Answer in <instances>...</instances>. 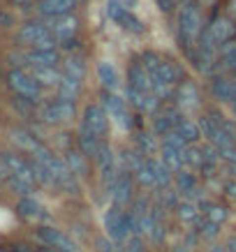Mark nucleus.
<instances>
[{
	"label": "nucleus",
	"mask_w": 236,
	"mask_h": 252,
	"mask_svg": "<svg viewBox=\"0 0 236 252\" xmlns=\"http://www.w3.org/2000/svg\"><path fill=\"white\" fill-rule=\"evenodd\" d=\"M162 160L171 171H181L183 164H188L185 160V153L183 151H176V148H169V146H162Z\"/></svg>",
	"instance_id": "26"
},
{
	"label": "nucleus",
	"mask_w": 236,
	"mask_h": 252,
	"mask_svg": "<svg viewBox=\"0 0 236 252\" xmlns=\"http://www.w3.org/2000/svg\"><path fill=\"white\" fill-rule=\"evenodd\" d=\"M46 26H49V31H51V35L56 37L58 44L65 42V39L76 37V32H79V19L72 16V14H63V16H54V19H46Z\"/></svg>",
	"instance_id": "11"
},
{
	"label": "nucleus",
	"mask_w": 236,
	"mask_h": 252,
	"mask_svg": "<svg viewBox=\"0 0 236 252\" xmlns=\"http://www.w3.org/2000/svg\"><path fill=\"white\" fill-rule=\"evenodd\" d=\"M31 74L37 79L42 86H56V88H58L61 77H63L56 67H39V65H31Z\"/></svg>",
	"instance_id": "24"
},
{
	"label": "nucleus",
	"mask_w": 236,
	"mask_h": 252,
	"mask_svg": "<svg viewBox=\"0 0 236 252\" xmlns=\"http://www.w3.org/2000/svg\"><path fill=\"white\" fill-rule=\"evenodd\" d=\"M174 97H176V104H178L181 111H192V109L199 107V91L192 81H185V79H183L181 84L176 86Z\"/></svg>",
	"instance_id": "15"
},
{
	"label": "nucleus",
	"mask_w": 236,
	"mask_h": 252,
	"mask_svg": "<svg viewBox=\"0 0 236 252\" xmlns=\"http://www.w3.org/2000/svg\"><path fill=\"white\" fill-rule=\"evenodd\" d=\"M132 176H135L132 171H128V169H121V171L116 174L111 188H109V192H111V199H114V204H118V206H128L130 201H132V190H135Z\"/></svg>",
	"instance_id": "12"
},
{
	"label": "nucleus",
	"mask_w": 236,
	"mask_h": 252,
	"mask_svg": "<svg viewBox=\"0 0 236 252\" xmlns=\"http://www.w3.org/2000/svg\"><path fill=\"white\" fill-rule=\"evenodd\" d=\"M19 42H23L31 49H54L58 42L51 35L49 26L42 21H26L19 31Z\"/></svg>",
	"instance_id": "2"
},
{
	"label": "nucleus",
	"mask_w": 236,
	"mask_h": 252,
	"mask_svg": "<svg viewBox=\"0 0 236 252\" xmlns=\"http://www.w3.org/2000/svg\"><path fill=\"white\" fill-rule=\"evenodd\" d=\"M185 116H183L181 109H165V111H160V114L155 116V123H153V130H155V134L158 137H165L167 132L176 130V125L183 121Z\"/></svg>",
	"instance_id": "16"
},
{
	"label": "nucleus",
	"mask_w": 236,
	"mask_h": 252,
	"mask_svg": "<svg viewBox=\"0 0 236 252\" xmlns=\"http://www.w3.org/2000/svg\"><path fill=\"white\" fill-rule=\"evenodd\" d=\"M178 2H181V5H188V2H192V0H178Z\"/></svg>",
	"instance_id": "50"
},
{
	"label": "nucleus",
	"mask_w": 236,
	"mask_h": 252,
	"mask_svg": "<svg viewBox=\"0 0 236 252\" xmlns=\"http://www.w3.org/2000/svg\"><path fill=\"white\" fill-rule=\"evenodd\" d=\"M218 56H220V72H236V37L229 39V42H225V44H220V51H218Z\"/></svg>",
	"instance_id": "21"
},
{
	"label": "nucleus",
	"mask_w": 236,
	"mask_h": 252,
	"mask_svg": "<svg viewBox=\"0 0 236 252\" xmlns=\"http://www.w3.org/2000/svg\"><path fill=\"white\" fill-rule=\"evenodd\" d=\"M81 0H37V14L42 19H54V16H63V14H72L79 7Z\"/></svg>",
	"instance_id": "14"
},
{
	"label": "nucleus",
	"mask_w": 236,
	"mask_h": 252,
	"mask_svg": "<svg viewBox=\"0 0 236 252\" xmlns=\"http://www.w3.org/2000/svg\"><path fill=\"white\" fill-rule=\"evenodd\" d=\"M16 211H19V215H21V218H26V220H42V218H46L44 208L39 206L37 201H35V199H31V197H23L21 201H19Z\"/></svg>",
	"instance_id": "25"
},
{
	"label": "nucleus",
	"mask_w": 236,
	"mask_h": 252,
	"mask_svg": "<svg viewBox=\"0 0 236 252\" xmlns=\"http://www.w3.org/2000/svg\"><path fill=\"white\" fill-rule=\"evenodd\" d=\"M42 252H61V250H54V248H44Z\"/></svg>",
	"instance_id": "48"
},
{
	"label": "nucleus",
	"mask_w": 236,
	"mask_h": 252,
	"mask_svg": "<svg viewBox=\"0 0 236 252\" xmlns=\"http://www.w3.org/2000/svg\"><path fill=\"white\" fill-rule=\"evenodd\" d=\"M208 252H229V250H227V245H213Z\"/></svg>",
	"instance_id": "46"
},
{
	"label": "nucleus",
	"mask_w": 236,
	"mask_h": 252,
	"mask_svg": "<svg viewBox=\"0 0 236 252\" xmlns=\"http://www.w3.org/2000/svg\"><path fill=\"white\" fill-rule=\"evenodd\" d=\"M227 250H229V252H236V236H232V238L227 241Z\"/></svg>",
	"instance_id": "45"
},
{
	"label": "nucleus",
	"mask_w": 236,
	"mask_h": 252,
	"mask_svg": "<svg viewBox=\"0 0 236 252\" xmlns=\"http://www.w3.org/2000/svg\"><path fill=\"white\" fill-rule=\"evenodd\" d=\"M123 252H144V245H141V238L132 236L128 241V248H123Z\"/></svg>",
	"instance_id": "40"
},
{
	"label": "nucleus",
	"mask_w": 236,
	"mask_h": 252,
	"mask_svg": "<svg viewBox=\"0 0 236 252\" xmlns=\"http://www.w3.org/2000/svg\"><path fill=\"white\" fill-rule=\"evenodd\" d=\"M7 86L14 91V95H21L33 102L42 99V84L26 69H12L7 74Z\"/></svg>",
	"instance_id": "5"
},
{
	"label": "nucleus",
	"mask_w": 236,
	"mask_h": 252,
	"mask_svg": "<svg viewBox=\"0 0 236 252\" xmlns=\"http://www.w3.org/2000/svg\"><path fill=\"white\" fill-rule=\"evenodd\" d=\"M148 167L153 171V178H155V188H167L171 183V169L165 164V160H155V158H146Z\"/></svg>",
	"instance_id": "22"
},
{
	"label": "nucleus",
	"mask_w": 236,
	"mask_h": 252,
	"mask_svg": "<svg viewBox=\"0 0 236 252\" xmlns=\"http://www.w3.org/2000/svg\"><path fill=\"white\" fill-rule=\"evenodd\" d=\"M137 148H139V153H141V155L151 158V155H155V151H158V141H155V137H153V134L141 132V134L137 137Z\"/></svg>",
	"instance_id": "33"
},
{
	"label": "nucleus",
	"mask_w": 236,
	"mask_h": 252,
	"mask_svg": "<svg viewBox=\"0 0 236 252\" xmlns=\"http://www.w3.org/2000/svg\"><path fill=\"white\" fill-rule=\"evenodd\" d=\"M162 146H169V148H176V151H183V153H185L190 144H188V141H185V139H183L176 130H171V132H167V134L162 137Z\"/></svg>",
	"instance_id": "35"
},
{
	"label": "nucleus",
	"mask_w": 236,
	"mask_h": 252,
	"mask_svg": "<svg viewBox=\"0 0 236 252\" xmlns=\"http://www.w3.org/2000/svg\"><path fill=\"white\" fill-rule=\"evenodd\" d=\"M225 14L232 16L236 21V0H227V5H225Z\"/></svg>",
	"instance_id": "42"
},
{
	"label": "nucleus",
	"mask_w": 236,
	"mask_h": 252,
	"mask_svg": "<svg viewBox=\"0 0 236 252\" xmlns=\"http://www.w3.org/2000/svg\"><path fill=\"white\" fill-rule=\"evenodd\" d=\"M26 56V65H39V67H56L61 63V54L54 49H31Z\"/></svg>",
	"instance_id": "17"
},
{
	"label": "nucleus",
	"mask_w": 236,
	"mask_h": 252,
	"mask_svg": "<svg viewBox=\"0 0 236 252\" xmlns=\"http://www.w3.org/2000/svg\"><path fill=\"white\" fill-rule=\"evenodd\" d=\"M176 211H178V218H181L183 222H195L197 220V208H195L192 201H183V204H178Z\"/></svg>",
	"instance_id": "36"
},
{
	"label": "nucleus",
	"mask_w": 236,
	"mask_h": 252,
	"mask_svg": "<svg viewBox=\"0 0 236 252\" xmlns=\"http://www.w3.org/2000/svg\"><path fill=\"white\" fill-rule=\"evenodd\" d=\"M197 2L202 5V7H215V5H218L220 0H197Z\"/></svg>",
	"instance_id": "44"
},
{
	"label": "nucleus",
	"mask_w": 236,
	"mask_h": 252,
	"mask_svg": "<svg viewBox=\"0 0 236 252\" xmlns=\"http://www.w3.org/2000/svg\"><path fill=\"white\" fill-rule=\"evenodd\" d=\"M12 139H14V144H19L21 148H26V151H31V153H35L39 146V141L35 137H33L31 132H23V130H14L12 132Z\"/></svg>",
	"instance_id": "32"
},
{
	"label": "nucleus",
	"mask_w": 236,
	"mask_h": 252,
	"mask_svg": "<svg viewBox=\"0 0 236 252\" xmlns=\"http://www.w3.org/2000/svg\"><path fill=\"white\" fill-rule=\"evenodd\" d=\"M176 132L181 134L188 144H197L199 141V137H202V130H199V123H192V121H188V118H183L178 125H176Z\"/></svg>",
	"instance_id": "27"
},
{
	"label": "nucleus",
	"mask_w": 236,
	"mask_h": 252,
	"mask_svg": "<svg viewBox=\"0 0 236 252\" xmlns=\"http://www.w3.org/2000/svg\"><path fill=\"white\" fill-rule=\"evenodd\" d=\"M204 19H202V9H199V2H188V5H181V12H178V23H176V37H178V46L181 51L188 58H192L195 49H197V39L204 31Z\"/></svg>",
	"instance_id": "1"
},
{
	"label": "nucleus",
	"mask_w": 236,
	"mask_h": 252,
	"mask_svg": "<svg viewBox=\"0 0 236 252\" xmlns=\"http://www.w3.org/2000/svg\"><path fill=\"white\" fill-rule=\"evenodd\" d=\"M81 86H84V81H81V79L69 77V74H63L61 84H58V93H61V97L72 99V102H74V99L81 95Z\"/></svg>",
	"instance_id": "23"
},
{
	"label": "nucleus",
	"mask_w": 236,
	"mask_h": 252,
	"mask_svg": "<svg viewBox=\"0 0 236 252\" xmlns=\"http://www.w3.org/2000/svg\"><path fill=\"white\" fill-rule=\"evenodd\" d=\"M107 125H109V114L102 104H88L84 109V121H81V130L91 132L95 137H104L107 134Z\"/></svg>",
	"instance_id": "7"
},
{
	"label": "nucleus",
	"mask_w": 236,
	"mask_h": 252,
	"mask_svg": "<svg viewBox=\"0 0 236 252\" xmlns=\"http://www.w3.org/2000/svg\"><path fill=\"white\" fill-rule=\"evenodd\" d=\"M14 2H19V5H23V2H31V0H14Z\"/></svg>",
	"instance_id": "49"
},
{
	"label": "nucleus",
	"mask_w": 236,
	"mask_h": 252,
	"mask_svg": "<svg viewBox=\"0 0 236 252\" xmlns=\"http://www.w3.org/2000/svg\"><path fill=\"white\" fill-rule=\"evenodd\" d=\"M104 224H107L109 236L114 238L116 243L125 241V238L132 234V220H130V213H125L123 206H118V204H114V206L107 211V215H104Z\"/></svg>",
	"instance_id": "6"
},
{
	"label": "nucleus",
	"mask_w": 236,
	"mask_h": 252,
	"mask_svg": "<svg viewBox=\"0 0 236 252\" xmlns=\"http://www.w3.org/2000/svg\"><path fill=\"white\" fill-rule=\"evenodd\" d=\"M102 107L107 109L109 118H116V121H118V125H121L123 130H130V127H132L128 107H125V99H123L121 95H116V91L102 93Z\"/></svg>",
	"instance_id": "9"
},
{
	"label": "nucleus",
	"mask_w": 236,
	"mask_h": 252,
	"mask_svg": "<svg viewBox=\"0 0 236 252\" xmlns=\"http://www.w3.org/2000/svg\"><path fill=\"white\" fill-rule=\"evenodd\" d=\"M135 176H137V181L141 188H155V178H153V171H151V167H148V162H144V167L139 169Z\"/></svg>",
	"instance_id": "37"
},
{
	"label": "nucleus",
	"mask_w": 236,
	"mask_h": 252,
	"mask_svg": "<svg viewBox=\"0 0 236 252\" xmlns=\"http://www.w3.org/2000/svg\"><path fill=\"white\" fill-rule=\"evenodd\" d=\"M86 158L88 155H84L81 151H67V167L72 169V174L74 176H86V169H88V164H86Z\"/></svg>",
	"instance_id": "29"
},
{
	"label": "nucleus",
	"mask_w": 236,
	"mask_h": 252,
	"mask_svg": "<svg viewBox=\"0 0 236 252\" xmlns=\"http://www.w3.org/2000/svg\"><path fill=\"white\" fill-rule=\"evenodd\" d=\"M199 234H202L204 238H215L218 234H220V224L206 218V220L202 222V224H199Z\"/></svg>",
	"instance_id": "38"
},
{
	"label": "nucleus",
	"mask_w": 236,
	"mask_h": 252,
	"mask_svg": "<svg viewBox=\"0 0 236 252\" xmlns=\"http://www.w3.org/2000/svg\"><path fill=\"white\" fill-rule=\"evenodd\" d=\"M148 74H151V81H165V84L178 86L183 79H185V69H183L178 63L171 61V58H165V56H162L160 63H158Z\"/></svg>",
	"instance_id": "8"
},
{
	"label": "nucleus",
	"mask_w": 236,
	"mask_h": 252,
	"mask_svg": "<svg viewBox=\"0 0 236 252\" xmlns=\"http://www.w3.org/2000/svg\"><path fill=\"white\" fill-rule=\"evenodd\" d=\"M227 194L232 199H236V181H232V183H227Z\"/></svg>",
	"instance_id": "43"
},
{
	"label": "nucleus",
	"mask_w": 236,
	"mask_h": 252,
	"mask_svg": "<svg viewBox=\"0 0 236 252\" xmlns=\"http://www.w3.org/2000/svg\"><path fill=\"white\" fill-rule=\"evenodd\" d=\"M107 14L123 31L132 32V35H144L146 32V23L135 12H130V7H125L123 0H107Z\"/></svg>",
	"instance_id": "3"
},
{
	"label": "nucleus",
	"mask_w": 236,
	"mask_h": 252,
	"mask_svg": "<svg viewBox=\"0 0 236 252\" xmlns=\"http://www.w3.org/2000/svg\"><path fill=\"white\" fill-rule=\"evenodd\" d=\"M63 74H69V77H76L84 81L86 79V65L84 61L79 58V56H69L67 61H65V65H63Z\"/></svg>",
	"instance_id": "31"
},
{
	"label": "nucleus",
	"mask_w": 236,
	"mask_h": 252,
	"mask_svg": "<svg viewBox=\"0 0 236 252\" xmlns=\"http://www.w3.org/2000/svg\"><path fill=\"white\" fill-rule=\"evenodd\" d=\"M206 31L213 35L218 44H225V42L236 37V21L227 14H213L206 21Z\"/></svg>",
	"instance_id": "10"
},
{
	"label": "nucleus",
	"mask_w": 236,
	"mask_h": 252,
	"mask_svg": "<svg viewBox=\"0 0 236 252\" xmlns=\"http://www.w3.org/2000/svg\"><path fill=\"white\" fill-rule=\"evenodd\" d=\"M176 185H178V190L185 194V197H195L199 192V188H197V178L192 174H188V171H181L178 174V178H176Z\"/></svg>",
	"instance_id": "30"
},
{
	"label": "nucleus",
	"mask_w": 236,
	"mask_h": 252,
	"mask_svg": "<svg viewBox=\"0 0 236 252\" xmlns=\"http://www.w3.org/2000/svg\"><path fill=\"white\" fill-rule=\"evenodd\" d=\"M128 88L137 91H151V74L141 65V61H132L128 67Z\"/></svg>",
	"instance_id": "18"
},
{
	"label": "nucleus",
	"mask_w": 236,
	"mask_h": 252,
	"mask_svg": "<svg viewBox=\"0 0 236 252\" xmlns=\"http://www.w3.org/2000/svg\"><path fill=\"white\" fill-rule=\"evenodd\" d=\"M98 79L104 91H116V88H118V72H116L114 63L100 61L98 63Z\"/></svg>",
	"instance_id": "20"
},
{
	"label": "nucleus",
	"mask_w": 236,
	"mask_h": 252,
	"mask_svg": "<svg viewBox=\"0 0 236 252\" xmlns=\"http://www.w3.org/2000/svg\"><path fill=\"white\" fill-rule=\"evenodd\" d=\"M74 116H76L74 102L61 97V95L56 99L44 102V104L39 107V118H42L46 125H63V123H69Z\"/></svg>",
	"instance_id": "4"
},
{
	"label": "nucleus",
	"mask_w": 236,
	"mask_h": 252,
	"mask_svg": "<svg viewBox=\"0 0 236 252\" xmlns=\"http://www.w3.org/2000/svg\"><path fill=\"white\" fill-rule=\"evenodd\" d=\"M37 238L46 248H54V250H61V252H81L79 245L72 241L69 236H65L61 229H54V227H42L37 229Z\"/></svg>",
	"instance_id": "13"
},
{
	"label": "nucleus",
	"mask_w": 236,
	"mask_h": 252,
	"mask_svg": "<svg viewBox=\"0 0 236 252\" xmlns=\"http://www.w3.org/2000/svg\"><path fill=\"white\" fill-rule=\"evenodd\" d=\"M204 215L208 218V220H213V222H225L229 218V211L225 206H218V204H204Z\"/></svg>",
	"instance_id": "34"
},
{
	"label": "nucleus",
	"mask_w": 236,
	"mask_h": 252,
	"mask_svg": "<svg viewBox=\"0 0 236 252\" xmlns=\"http://www.w3.org/2000/svg\"><path fill=\"white\" fill-rule=\"evenodd\" d=\"M98 245H100V250L102 252H123V248H118L114 241H104V238H100Z\"/></svg>",
	"instance_id": "41"
},
{
	"label": "nucleus",
	"mask_w": 236,
	"mask_h": 252,
	"mask_svg": "<svg viewBox=\"0 0 236 252\" xmlns=\"http://www.w3.org/2000/svg\"><path fill=\"white\" fill-rule=\"evenodd\" d=\"M155 5H158V9H160L162 14H171L181 2H178V0H155Z\"/></svg>",
	"instance_id": "39"
},
{
	"label": "nucleus",
	"mask_w": 236,
	"mask_h": 252,
	"mask_svg": "<svg viewBox=\"0 0 236 252\" xmlns=\"http://www.w3.org/2000/svg\"><path fill=\"white\" fill-rule=\"evenodd\" d=\"M79 146H81V153L84 155H93V158H95L100 151V146H102V139L91 134V132L81 130V134H79Z\"/></svg>",
	"instance_id": "28"
},
{
	"label": "nucleus",
	"mask_w": 236,
	"mask_h": 252,
	"mask_svg": "<svg viewBox=\"0 0 236 252\" xmlns=\"http://www.w3.org/2000/svg\"><path fill=\"white\" fill-rule=\"evenodd\" d=\"M229 171H232V174L236 176V160H234V162H229Z\"/></svg>",
	"instance_id": "47"
},
{
	"label": "nucleus",
	"mask_w": 236,
	"mask_h": 252,
	"mask_svg": "<svg viewBox=\"0 0 236 252\" xmlns=\"http://www.w3.org/2000/svg\"><path fill=\"white\" fill-rule=\"evenodd\" d=\"M234 91H236V79H229L227 74H215L213 81H211V93H213V97L220 99V102L232 104Z\"/></svg>",
	"instance_id": "19"
}]
</instances>
